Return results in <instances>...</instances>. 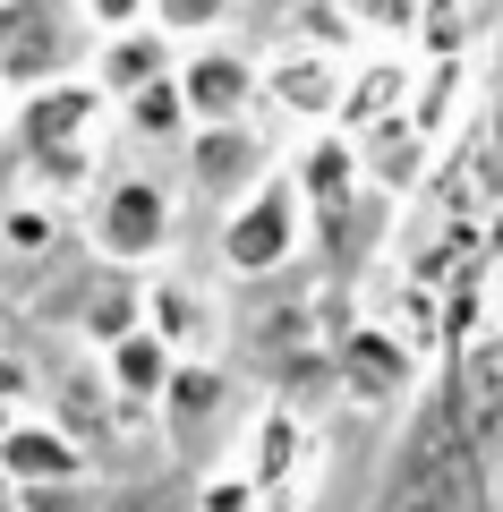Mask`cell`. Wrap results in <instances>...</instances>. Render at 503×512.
<instances>
[{
    "instance_id": "6da1fadb",
    "label": "cell",
    "mask_w": 503,
    "mask_h": 512,
    "mask_svg": "<svg viewBox=\"0 0 503 512\" xmlns=\"http://www.w3.org/2000/svg\"><path fill=\"white\" fill-rule=\"evenodd\" d=\"M94 35L77 26V0H0V94H43L86 69Z\"/></svg>"
},
{
    "instance_id": "7a4b0ae2",
    "label": "cell",
    "mask_w": 503,
    "mask_h": 512,
    "mask_svg": "<svg viewBox=\"0 0 503 512\" xmlns=\"http://www.w3.org/2000/svg\"><path fill=\"white\" fill-rule=\"evenodd\" d=\"M103 120H111V103L86 86V77H69V86L26 94L9 128H18L26 163H35L52 188H86L94 180V128H103Z\"/></svg>"
},
{
    "instance_id": "3957f363",
    "label": "cell",
    "mask_w": 503,
    "mask_h": 512,
    "mask_svg": "<svg viewBox=\"0 0 503 512\" xmlns=\"http://www.w3.org/2000/svg\"><path fill=\"white\" fill-rule=\"evenodd\" d=\"M86 222H94V248L111 265H145V256L171 248V188L154 171H111V180L86 188Z\"/></svg>"
},
{
    "instance_id": "277c9868",
    "label": "cell",
    "mask_w": 503,
    "mask_h": 512,
    "mask_svg": "<svg viewBox=\"0 0 503 512\" xmlns=\"http://www.w3.org/2000/svg\"><path fill=\"white\" fill-rule=\"evenodd\" d=\"M299 231H307L299 188H290V180H256L248 197L222 214V265H231L239 282H256V274H273V265H290Z\"/></svg>"
},
{
    "instance_id": "5b68a950",
    "label": "cell",
    "mask_w": 503,
    "mask_h": 512,
    "mask_svg": "<svg viewBox=\"0 0 503 512\" xmlns=\"http://www.w3.org/2000/svg\"><path fill=\"white\" fill-rule=\"evenodd\" d=\"M171 86H180L188 128H222V120H248L256 111V60L231 52V43H197V52H180Z\"/></svg>"
},
{
    "instance_id": "8992f818",
    "label": "cell",
    "mask_w": 503,
    "mask_h": 512,
    "mask_svg": "<svg viewBox=\"0 0 503 512\" xmlns=\"http://www.w3.org/2000/svg\"><path fill=\"white\" fill-rule=\"evenodd\" d=\"M180 146H188V180H197V197L222 205V214H231V205L248 197L256 180H265V128H248V120L188 128Z\"/></svg>"
},
{
    "instance_id": "52a82bcc",
    "label": "cell",
    "mask_w": 503,
    "mask_h": 512,
    "mask_svg": "<svg viewBox=\"0 0 503 512\" xmlns=\"http://www.w3.org/2000/svg\"><path fill=\"white\" fill-rule=\"evenodd\" d=\"M180 69V43H162L154 26H128V35H103L86 52V86L103 94L111 111L128 103V94H145V86H162V77Z\"/></svg>"
},
{
    "instance_id": "ba28073f",
    "label": "cell",
    "mask_w": 503,
    "mask_h": 512,
    "mask_svg": "<svg viewBox=\"0 0 503 512\" xmlns=\"http://www.w3.org/2000/svg\"><path fill=\"white\" fill-rule=\"evenodd\" d=\"M0 478L9 487H86V453L52 419H9L0 427Z\"/></svg>"
},
{
    "instance_id": "9c48e42d",
    "label": "cell",
    "mask_w": 503,
    "mask_h": 512,
    "mask_svg": "<svg viewBox=\"0 0 503 512\" xmlns=\"http://www.w3.org/2000/svg\"><path fill=\"white\" fill-rule=\"evenodd\" d=\"M282 103L290 120H333L350 103V77H342V52H282L256 69V103Z\"/></svg>"
},
{
    "instance_id": "30bf717a",
    "label": "cell",
    "mask_w": 503,
    "mask_h": 512,
    "mask_svg": "<svg viewBox=\"0 0 503 512\" xmlns=\"http://www.w3.org/2000/svg\"><path fill=\"white\" fill-rule=\"evenodd\" d=\"M205 325H214V308H205L197 291H180L171 274L145 282V333H154L171 359H180V350H197V342H205Z\"/></svg>"
},
{
    "instance_id": "8fae6325",
    "label": "cell",
    "mask_w": 503,
    "mask_h": 512,
    "mask_svg": "<svg viewBox=\"0 0 503 512\" xmlns=\"http://www.w3.org/2000/svg\"><path fill=\"white\" fill-rule=\"evenodd\" d=\"M171 350L154 342V333H120V342H111V384H120V393H137V402H162V384H171Z\"/></svg>"
},
{
    "instance_id": "7c38bea8",
    "label": "cell",
    "mask_w": 503,
    "mask_h": 512,
    "mask_svg": "<svg viewBox=\"0 0 503 512\" xmlns=\"http://www.w3.org/2000/svg\"><path fill=\"white\" fill-rule=\"evenodd\" d=\"M120 128L137 137V146H180L188 137V111H180V86L162 77V86H145V94H128L120 103Z\"/></svg>"
},
{
    "instance_id": "4fadbf2b",
    "label": "cell",
    "mask_w": 503,
    "mask_h": 512,
    "mask_svg": "<svg viewBox=\"0 0 503 512\" xmlns=\"http://www.w3.org/2000/svg\"><path fill=\"white\" fill-rule=\"evenodd\" d=\"M231 9H239V0H154L145 26H154L162 43H214L222 26H231Z\"/></svg>"
},
{
    "instance_id": "5bb4252c",
    "label": "cell",
    "mask_w": 503,
    "mask_h": 512,
    "mask_svg": "<svg viewBox=\"0 0 503 512\" xmlns=\"http://www.w3.org/2000/svg\"><path fill=\"white\" fill-rule=\"evenodd\" d=\"M350 171H359V154H350L342 137H324V146L307 154V171H299V197H316V205H350Z\"/></svg>"
},
{
    "instance_id": "9a60e30c",
    "label": "cell",
    "mask_w": 503,
    "mask_h": 512,
    "mask_svg": "<svg viewBox=\"0 0 503 512\" xmlns=\"http://www.w3.org/2000/svg\"><path fill=\"white\" fill-rule=\"evenodd\" d=\"M350 384H359V393H401V384H410V359H401L384 333H359V342H350Z\"/></svg>"
},
{
    "instance_id": "2e32d148",
    "label": "cell",
    "mask_w": 503,
    "mask_h": 512,
    "mask_svg": "<svg viewBox=\"0 0 503 512\" xmlns=\"http://www.w3.org/2000/svg\"><path fill=\"white\" fill-rule=\"evenodd\" d=\"M162 402H171V419H214L222 376H214L205 359H180V367H171V384H162Z\"/></svg>"
},
{
    "instance_id": "e0dca14e",
    "label": "cell",
    "mask_w": 503,
    "mask_h": 512,
    "mask_svg": "<svg viewBox=\"0 0 503 512\" xmlns=\"http://www.w3.org/2000/svg\"><path fill=\"white\" fill-rule=\"evenodd\" d=\"M145 9H154V0H77V26L103 43V35H128V26H145Z\"/></svg>"
},
{
    "instance_id": "ac0fdd59",
    "label": "cell",
    "mask_w": 503,
    "mask_h": 512,
    "mask_svg": "<svg viewBox=\"0 0 503 512\" xmlns=\"http://www.w3.org/2000/svg\"><path fill=\"white\" fill-rule=\"evenodd\" d=\"M52 205H9V214H0V239H9V248H52Z\"/></svg>"
},
{
    "instance_id": "d6986e66",
    "label": "cell",
    "mask_w": 503,
    "mask_h": 512,
    "mask_svg": "<svg viewBox=\"0 0 503 512\" xmlns=\"http://www.w3.org/2000/svg\"><path fill=\"white\" fill-rule=\"evenodd\" d=\"M376 103H401V69H376V77L359 86V111H376Z\"/></svg>"
},
{
    "instance_id": "ffe728a7",
    "label": "cell",
    "mask_w": 503,
    "mask_h": 512,
    "mask_svg": "<svg viewBox=\"0 0 503 512\" xmlns=\"http://www.w3.org/2000/svg\"><path fill=\"white\" fill-rule=\"evenodd\" d=\"M427 43H461V9H427Z\"/></svg>"
},
{
    "instance_id": "44dd1931",
    "label": "cell",
    "mask_w": 503,
    "mask_h": 512,
    "mask_svg": "<svg viewBox=\"0 0 503 512\" xmlns=\"http://www.w3.org/2000/svg\"><path fill=\"white\" fill-rule=\"evenodd\" d=\"M0 512H18V487H9V478H0Z\"/></svg>"
},
{
    "instance_id": "7402d4cb",
    "label": "cell",
    "mask_w": 503,
    "mask_h": 512,
    "mask_svg": "<svg viewBox=\"0 0 503 512\" xmlns=\"http://www.w3.org/2000/svg\"><path fill=\"white\" fill-rule=\"evenodd\" d=\"M0 111H9V94H0Z\"/></svg>"
}]
</instances>
